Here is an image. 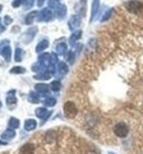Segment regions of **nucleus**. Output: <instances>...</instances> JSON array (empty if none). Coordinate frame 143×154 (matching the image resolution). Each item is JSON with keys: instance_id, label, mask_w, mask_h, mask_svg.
Instances as JSON below:
<instances>
[{"instance_id": "nucleus-5", "label": "nucleus", "mask_w": 143, "mask_h": 154, "mask_svg": "<svg viewBox=\"0 0 143 154\" xmlns=\"http://www.w3.org/2000/svg\"><path fill=\"white\" fill-rule=\"evenodd\" d=\"M19 154H34V146L30 143H26L19 150Z\"/></svg>"}, {"instance_id": "nucleus-22", "label": "nucleus", "mask_w": 143, "mask_h": 154, "mask_svg": "<svg viewBox=\"0 0 143 154\" xmlns=\"http://www.w3.org/2000/svg\"><path fill=\"white\" fill-rule=\"evenodd\" d=\"M57 52H60V53H63L65 50H66V45L65 44H60V45H57V48H56Z\"/></svg>"}, {"instance_id": "nucleus-23", "label": "nucleus", "mask_w": 143, "mask_h": 154, "mask_svg": "<svg viewBox=\"0 0 143 154\" xmlns=\"http://www.w3.org/2000/svg\"><path fill=\"white\" fill-rule=\"evenodd\" d=\"M35 78H40V79H48V78H50V75L48 74L38 75V76H35Z\"/></svg>"}, {"instance_id": "nucleus-9", "label": "nucleus", "mask_w": 143, "mask_h": 154, "mask_svg": "<svg viewBox=\"0 0 143 154\" xmlns=\"http://www.w3.org/2000/svg\"><path fill=\"white\" fill-rule=\"evenodd\" d=\"M1 54L5 58H6V61H10V57H11V50H10L9 46H6V48H3V50L1 51Z\"/></svg>"}, {"instance_id": "nucleus-12", "label": "nucleus", "mask_w": 143, "mask_h": 154, "mask_svg": "<svg viewBox=\"0 0 143 154\" xmlns=\"http://www.w3.org/2000/svg\"><path fill=\"white\" fill-rule=\"evenodd\" d=\"M45 105L46 106H50V107H53L56 103V100H55V98H52V97H48V98H46L45 99Z\"/></svg>"}, {"instance_id": "nucleus-2", "label": "nucleus", "mask_w": 143, "mask_h": 154, "mask_svg": "<svg viewBox=\"0 0 143 154\" xmlns=\"http://www.w3.org/2000/svg\"><path fill=\"white\" fill-rule=\"evenodd\" d=\"M113 132L118 138H126L128 133H129V128H128V125L124 122H119V123L114 125Z\"/></svg>"}, {"instance_id": "nucleus-18", "label": "nucleus", "mask_w": 143, "mask_h": 154, "mask_svg": "<svg viewBox=\"0 0 143 154\" xmlns=\"http://www.w3.org/2000/svg\"><path fill=\"white\" fill-rule=\"evenodd\" d=\"M29 100H30L31 103H36L39 101V98L35 96V94L31 93V94H30V96H29Z\"/></svg>"}, {"instance_id": "nucleus-21", "label": "nucleus", "mask_w": 143, "mask_h": 154, "mask_svg": "<svg viewBox=\"0 0 143 154\" xmlns=\"http://www.w3.org/2000/svg\"><path fill=\"white\" fill-rule=\"evenodd\" d=\"M42 14H43V19L48 20L50 19V16H51V12H50L48 10H43V11H42Z\"/></svg>"}, {"instance_id": "nucleus-20", "label": "nucleus", "mask_w": 143, "mask_h": 154, "mask_svg": "<svg viewBox=\"0 0 143 154\" xmlns=\"http://www.w3.org/2000/svg\"><path fill=\"white\" fill-rule=\"evenodd\" d=\"M65 12H66V8L64 6H61V8L58 10H57V14L60 17H63L64 14H65Z\"/></svg>"}, {"instance_id": "nucleus-25", "label": "nucleus", "mask_w": 143, "mask_h": 154, "mask_svg": "<svg viewBox=\"0 0 143 154\" xmlns=\"http://www.w3.org/2000/svg\"><path fill=\"white\" fill-rule=\"evenodd\" d=\"M35 14V12L34 13H32V14H29V17L26 18V23H31V21H32V19H33V16Z\"/></svg>"}, {"instance_id": "nucleus-33", "label": "nucleus", "mask_w": 143, "mask_h": 154, "mask_svg": "<svg viewBox=\"0 0 143 154\" xmlns=\"http://www.w3.org/2000/svg\"><path fill=\"white\" fill-rule=\"evenodd\" d=\"M1 106H2V103H1V100H0V108H1Z\"/></svg>"}, {"instance_id": "nucleus-7", "label": "nucleus", "mask_w": 143, "mask_h": 154, "mask_svg": "<svg viewBox=\"0 0 143 154\" xmlns=\"http://www.w3.org/2000/svg\"><path fill=\"white\" fill-rule=\"evenodd\" d=\"M35 128H36V121H35L34 119H28V120H26V122H24V129H26V131H32Z\"/></svg>"}, {"instance_id": "nucleus-10", "label": "nucleus", "mask_w": 143, "mask_h": 154, "mask_svg": "<svg viewBox=\"0 0 143 154\" xmlns=\"http://www.w3.org/2000/svg\"><path fill=\"white\" fill-rule=\"evenodd\" d=\"M35 89L38 90L39 93H46L48 90V86L45 84H38V85H35Z\"/></svg>"}, {"instance_id": "nucleus-34", "label": "nucleus", "mask_w": 143, "mask_h": 154, "mask_svg": "<svg viewBox=\"0 0 143 154\" xmlns=\"http://www.w3.org/2000/svg\"><path fill=\"white\" fill-rule=\"evenodd\" d=\"M109 154H114V153H111V152H110V153H109Z\"/></svg>"}, {"instance_id": "nucleus-14", "label": "nucleus", "mask_w": 143, "mask_h": 154, "mask_svg": "<svg viewBox=\"0 0 143 154\" xmlns=\"http://www.w3.org/2000/svg\"><path fill=\"white\" fill-rule=\"evenodd\" d=\"M26 72V69L23 67H19V66H17V67H13L11 71H10V73H13V74H20V73H24Z\"/></svg>"}, {"instance_id": "nucleus-1", "label": "nucleus", "mask_w": 143, "mask_h": 154, "mask_svg": "<svg viewBox=\"0 0 143 154\" xmlns=\"http://www.w3.org/2000/svg\"><path fill=\"white\" fill-rule=\"evenodd\" d=\"M77 111H78L77 107L74 103H72V101L65 103V105H64V113H65V116H66L67 118L70 119L75 118L77 115Z\"/></svg>"}, {"instance_id": "nucleus-3", "label": "nucleus", "mask_w": 143, "mask_h": 154, "mask_svg": "<svg viewBox=\"0 0 143 154\" xmlns=\"http://www.w3.org/2000/svg\"><path fill=\"white\" fill-rule=\"evenodd\" d=\"M14 94H16V90H10L8 95H7L6 103L9 109H13L17 105V98L14 96Z\"/></svg>"}, {"instance_id": "nucleus-26", "label": "nucleus", "mask_w": 143, "mask_h": 154, "mask_svg": "<svg viewBox=\"0 0 143 154\" xmlns=\"http://www.w3.org/2000/svg\"><path fill=\"white\" fill-rule=\"evenodd\" d=\"M11 22H12V20L10 19L9 17H8V16L5 17V24H10Z\"/></svg>"}, {"instance_id": "nucleus-30", "label": "nucleus", "mask_w": 143, "mask_h": 154, "mask_svg": "<svg viewBox=\"0 0 143 154\" xmlns=\"http://www.w3.org/2000/svg\"><path fill=\"white\" fill-rule=\"evenodd\" d=\"M43 1H44V0H39V1H38V3H39V6H41L42 3H43Z\"/></svg>"}, {"instance_id": "nucleus-29", "label": "nucleus", "mask_w": 143, "mask_h": 154, "mask_svg": "<svg viewBox=\"0 0 143 154\" xmlns=\"http://www.w3.org/2000/svg\"><path fill=\"white\" fill-rule=\"evenodd\" d=\"M3 31H5V26H3L2 24H0V33L3 32Z\"/></svg>"}, {"instance_id": "nucleus-6", "label": "nucleus", "mask_w": 143, "mask_h": 154, "mask_svg": "<svg viewBox=\"0 0 143 154\" xmlns=\"http://www.w3.org/2000/svg\"><path fill=\"white\" fill-rule=\"evenodd\" d=\"M16 137V131H14V129H8L6 130L5 132H2V134H1V138L3 140H11Z\"/></svg>"}, {"instance_id": "nucleus-4", "label": "nucleus", "mask_w": 143, "mask_h": 154, "mask_svg": "<svg viewBox=\"0 0 143 154\" xmlns=\"http://www.w3.org/2000/svg\"><path fill=\"white\" fill-rule=\"evenodd\" d=\"M35 115H36V117H38V118H41V119H44V120H46V119L50 117L51 112H48L45 108H38V109L35 110Z\"/></svg>"}, {"instance_id": "nucleus-24", "label": "nucleus", "mask_w": 143, "mask_h": 154, "mask_svg": "<svg viewBox=\"0 0 143 154\" xmlns=\"http://www.w3.org/2000/svg\"><path fill=\"white\" fill-rule=\"evenodd\" d=\"M22 2V0H14L12 2V6L14 7V8H17V7H19L20 6V3Z\"/></svg>"}, {"instance_id": "nucleus-13", "label": "nucleus", "mask_w": 143, "mask_h": 154, "mask_svg": "<svg viewBox=\"0 0 143 154\" xmlns=\"http://www.w3.org/2000/svg\"><path fill=\"white\" fill-rule=\"evenodd\" d=\"M21 58H22V50L17 48V50H16V55H14V60H16L17 62H20V61H21Z\"/></svg>"}, {"instance_id": "nucleus-31", "label": "nucleus", "mask_w": 143, "mask_h": 154, "mask_svg": "<svg viewBox=\"0 0 143 154\" xmlns=\"http://www.w3.org/2000/svg\"><path fill=\"white\" fill-rule=\"evenodd\" d=\"M0 144H6V142H3V141H0Z\"/></svg>"}, {"instance_id": "nucleus-15", "label": "nucleus", "mask_w": 143, "mask_h": 154, "mask_svg": "<svg viewBox=\"0 0 143 154\" xmlns=\"http://www.w3.org/2000/svg\"><path fill=\"white\" fill-rule=\"evenodd\" d=\"M48 41H42L41 43L38 45V48H36V51L40 52V51H42V50H44L45 48H48Z\"/></svg>"}, {"instance_id": "nucleus-32", "label": "nucleus", "mask_w": 143, "mask_h": 154, "mask_svg": "<svg viewBox=\"0 0 143 154\" xmlns=\"http://www.w3.org/2000/svg\"><path fill=\"white\" fill-rule=\"evenodd\" d=\"M1 10H2V6L0 5V12H1Z\"/></svg>"}, {"instance_id": "nucleus-19", "label": "nucleus", "mask_w": 143, "mask_h": 154, "mask_svg": "<svg viewBox=\"0 0 143 154\" xmlns=\"http://www.w3.org/2000/svg\"><path fill=\"white\" fill-rule=\"evenodd\" d=\"M60 87H61V84L58 83V82H53V83L51 84V88L53 90H55V91L60 89Z\"/></svg>"}, {"instance_id": "nucleus-8", "label": "nucleus", "mask_w": 143, "mask_h": 154, "mask_svg": "<svg viewBox=\"0 0 143 154\" xmlns=\"http://www.w3.org/2000/svg\"><path fill=\"white\" fill-rule=\"evenodd\" d=\"M55 139H56V133L54 131H48L46 133V135H45V141L48 142V143H52Z\"/></svg>"}, {"instance_id": "nucleus-28", "label": "nucleus", "mask_w": 143, "mask_h": 154, "mask_svg": "<svg viewBox=\"0 0 143 154\" xmlns=\"http://www.w3.org/2000/svg\"><path fill=\"white\" fill-rule=\"evenodd\" d=\"M32 5H33V0H26V8H29V7H31Z\"/></svg>"}, {"instance_id": "nucleus-27", "label": "nucleus", "mask_w": 143, "mask_h": 154, "mask_svg": "<svg viewBox=\"0 0 143 154\" xmlns=\"http://www.w3.org/2000/svg\"><path fill=\"white\" fill-rule=\"evenodd\" d=\"M57 2H58V0H51V1H50V6L55 7L57 5Z\"/></svg>"}, {"instance_id": "nucleus-16", "label": "nucleus", "mask_w": 143, "mask_h": 154, "mask_svg": "<svg viewBox=\"0 0 143 154\" xmlns=\"http://www.w3.org/2000/svg\"><path fill=\"white\" fill-rule=\"evenodd\" d=\"M76 26H78V19H77L76 17H73V18L70 19V29H73V28H75Z\"/></svg>"}, {"instance_id": "nucleus-11", "label": "nucleus", "mask_w": 143, "mask_h": 154, "mask_svg": "<svg viewBox=\"0 0 143 154\" xmlns=\"http://www.w3.org/2000/svg\"><path fill=\"white\" fill-rule=\"evenodd\" d=\"M19 125H20V122L19 120L17 118H10L9 120V127L11 129H17V128H19Z\"/></svg>"}, {"instance_id": "nucleus-17", "label": "nucleus", "mask_w": 143, "mask_h": 154, "mask_svg": "<svg viewBox=\"0 0 143 154\" xmlns=\"http://www.w3.org/2000/svg\"><path fill=\"white\" fill-rule=\"evenodd\" d=\"M58 69H60V72L62 74H66L67 73V66L64 64V63H61V64L58 65Z\"/></svg>"}]
</instances>
